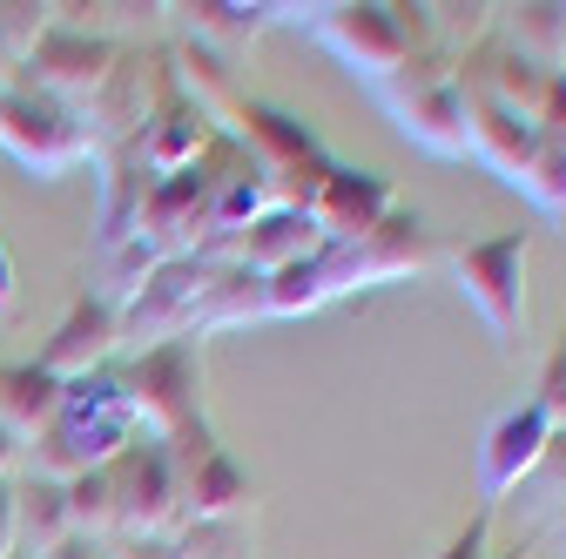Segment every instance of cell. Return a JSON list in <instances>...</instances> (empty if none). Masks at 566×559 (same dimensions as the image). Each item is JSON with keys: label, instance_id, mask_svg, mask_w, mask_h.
I'll return each mask as SVG.
<instances>
[{"label": "cell", "instance_id": "obj_12", "mask_svg": "<svg viewBox=\"0 0 566 559\" xmlns=\"http://www.w3.org/2000/svg\"><path fill=\"white\" fill-rule=\"evenodd\" d=\"M67 532V485L54 478H34V485H14V546L21 559H48Z\"/></svg>", "mask_w": 566, "mask_h": 559}, {"label": "cell", "instance_id": "obj_13", "mask_svg": "<svg viewBox=\"0 0 566 559\" xmlns=\"http://www.w3.org/2000/svg\"><path fill=\"white\" fill-rule=\"evenodd\" d=\"M317 243V217L304 202H291V209H276V217H263L243 243H237V256H243V270H291V263H304V250Z\"/></svg>", "mask_w": 566, "mask_h": 559}, {"label": "cell", "instance_id": "obj_11", "mask_svg": "<svg viewBox=\"0 0 566 559\" xmlns=\"http://www.w3.org/2000/svg\"><path fill=\"white\" fill-rule=\"evenodd\" d=\"M324 41L344 48L350 61L365 67V75H385V67L405 54V28H398V14H385V8H344V14H331V21H324Z\"/></svg>", "mask_w": 566, "mask_h": 559}, {"label": "cell", "instance_id": "obj_19", "mask_svg": "<svg viewBox=\"0 0 566 559\" xmlns=\"http://www.w3.org/2000/svg\"><path fill=\"white\" fill-rule=\"evenodd\" d=\"M189 21H196L202 34H217V41H237V34H256V14H243V8H189Z\"/></svg>", "mask_w": 566, "mask_h": 559}, {"label": "cell", "instance_id": "obj_5", "mask_svg": "<svg viewBox=\"0 0 566 559\" xmlns=\"http://www.w3.org/2000/svg\"><path fill=\"white\" fill-rule=\"evenodd\" d=\"M520 263H526V236H500V243H479V250H459L452 256L459 291L492 317V330H500V337L520 330Z\"/></svg>", "mask_w": 566, "mask_h": 559}, {"label": "cell", "instance_id": "obj_15", "mask_svg": "<svg viewBox=\"0 0 566 559\" xmlns=\"http://www.w3.org/2000/svg\"><path fill=\"white\" fill-rule=\"evenodd\" d=\"M67 526H75L82 539H102L115 532V485H108V465L67 478Z\"/></svg>", "mask_w": 566, "mask_h": 559}, {"label": "cell", "instance_id": "obj_6", "mask_svg": "<svg viewBox=\"0 0 566 559\" xmlns=\"http://www.w3.org/2000/svg\"><path fill=\"white\" fill-rule=\"evenodd\" d=\"M115 344H122V310L95 291V297H82L75 310H67L61 317V330L48 337V351H41V371L48 378H88L108 351H115Z\"/></svg>", "mask_w": 566, "mask_h": 559}, {"label": "cell", "instance_id": "obj_18", "mask_svg": "<svg viewBox=\"0 0 566 559\" xmlns=\"http://www.w3.org/2000/svg\"><path fill=\"white\" fill-rule=\"evenodd\" d=\"M520 41H533L546 61L566 54V8H526L520 14Z\"/></svg>", "mask_w": 566, "mask_h": 559}, {"label": "cell", "instance_id": "obj_21", "mask_svg": "<svg viewBox=\"0 0 566 559\" xmlns=\"http://www.w3.org/2000/svg\"><path fill=\"white\" fill-rule=\"evenodd\" d=\"M14 458H21V439L0 425V485H8V472H14Z\"/></svg>", "mask_w": 566, "mask_h": 559}, {"label": "cell", "instance_id": "obj_7", "mask_svg": "<svg viewBox=\"0 0 566 559\" xmlns=\"http://www.w3.org/2000/svg\"><path fill=\"white\" fill-rule=\"evenodd\" d=\"M398 115H405V135H418L424 149H439V156H459L472 143V115H465V95L446 82V75H411L405 88H391Z\"/></svg>", "mask_w": 566, "mask_h": 559}, {"label": "cell", "instance_id": "obj_22", "mask_svg": "<svg viewBox=\"0 0 566 559\" xmlns=\"http://www.w3.org/2000/svg\"><path fill=\"white\" fill-rule=\"evenodd\" d=\"M0 304H14V256H8V243H0Z\"/></svg>", "mask_w": 566, "mask_h": 559}, {"label": "cell", "instance_id": "obj_20", "mask_svg": "<svg viewBox=\"0 0 566 559\" xmlns=\"http://www.w3.org/2000/svg\"><path fill=\"white\" fill-rule=\"evenodd\" d=\"M0 559H21V546H14V485H0Z\"/></svg>", "mask_w": 566, "mask_h": 559}, {"label": "cell", "instance_id": "obj_23", "mask_svg": "<svg viewBox=\"0 0 566 559\" xmlns=\"http://www.w3.org/2000/svg\"><path fill=\"white\" fill-rule=\"evenodd\" d=\"M479 539H485V526H472V532H465V539H459L446 559H479Z\"/></svg>", "mask_w": 566, "mask_h": 559}, {"label": "cell", "instance_id": "obj_16", "mask_svg": "<svg viewBox=\"0 0 566 559\" xmlns=\"http://www.w3.org/2000/svg\"><path fill=\"white\" fill-rule=\"evenodd\" d=\"M176 61H182V88L196 95V115H202V122H209V108H223V102H237V82L223 75V61L209 54L202 41L176 48Z\"/></svg>", "mask_w": 566, "mask_h": 559}, {"label": "cell", "instance_id": "obj_10", "mask_svg": "<svg viewBox=\"0 0 566 559\" xmlns=\"http://www.w3.org/2000/svg\"><path fill=\"white\" fill-rule=\"evenodd\" d=\"M61 404H67V384L48 378L41 365H0V425H8L14 439L48 432L61 418Z\"/></svg>", "mask_w": 566, "mask_h": 559}, {"label": "cell", "instance_id": "obj_3", "mask_svg": "<svg viewBox=\"0 0 566 559\" xmlns=\"http://www.w3.org/2000/svg\"><path fill=\"white\" fill-rule=\"evenodd\" d=\"M108 485H115V526L128 539H163L182 513V478L169 465V452L149 445H128L108 458Z\"/></svg>", "mask_w": 566, "mask_h": 559}, {"label": "cell", "instance_id": "obj_14", "mask_svg": "<svg viewBox=\"0 0 566 559\" xmlns=\"http://www.w3.org/2000/svg\"><path fill=\"white\" fill-rule=\"evenodd\" d=\"M472 143L500 162L513 182H526V169H533V122L520 115V108H500V102H485L479 108V128H472Z\"/></svg>", "mask_w": 566, "mask_h": 559}, {"label": "cell", "instance_id": "obj_9", "mask_svg": "<svg viewBox=\"0 0 566 559\" xmlns=\"http://www.w3.org/2000/svg\"><path fill=\"white\" fill-rule=\"evenodd\" d=\"M317 230H331V236H344V243H365L385 217H391V189L378 182V176H324L317 182Z\"/></svg>", "mask_w": 566, "mask_h": 559}, {"label": "cell", "instance_id": "obj_1", "mask_svg": "<svg viewBox=\"0 0 566 559\" xmlns=\"http://www.w3.org/2000/svg\"><path fill=\"white\" fill-rule=\"evenodd\" d=\"M202 371H196V344L176 337V344H156V351H142V365H128V378L115 384L128 418L142 411L149 418L156 445H189V439H209L202 432Z\"/></svg>", "mask_w": 566, "mask_h": 559}, {"label": "cell", "instance_id": "obj_2", "mask_svg": "<svg viewBox=\"0 0 566 559\" xmlns=\"http://www.w3.org/2000/svg\"><path fill=\"white\" fill-rule=\"evenodd\" d=\"M0 149L28 162L34 176H67L75 162H88L95 135L82 128L75 108H61L34 88H14V95H0Z\"/></svg>", "mask_w": 566, "mask_h": 559}, {"label": "cell", "instance_id": "obj_4", "mask_svg": "<svg viewBox=\"0 0 566 559\" xmlns=\"http://www.w3.org/2000/svg\"><path fill=\"white\" fill-rule=\"evenodd\" d=\"M108 67H115V48L88 28H48L28 54V88L48 95V102H75V115L95 102V88L108 82Z\"/></svg>", "mask_w": 566, "mask_h": 559}, {"label": "cell", "instance_id": "obj_8", "mask_svg": "<svg viewBox=\"0 0 566 559\" xmlns=\"http://www.w3.org/2000/svg\"><path fill=\"white\" fill-rule=\"evenodd\" d=\"M546 452H553V425H546V411H539V404L506 411L500 425H492V439H485V493L500 499L506 485H513L520 472H533Z\"/></svg>", "mask_w": 566, "mask_h": 559}, {"label": "cell", "instance_id": "obj_17", "mask_svg": "<svg viewBox=\"0 0 566 559\" xmlns=\"http://www.w3.org/2000/svg\"><path fill=\"white\" fill-rule=\"evenodd\" d=\"M526 189H533L546 209H566V143H546V149H533Z\"/></svg>", "mask_w": 566, "mask_h": 559}]
</instances>
